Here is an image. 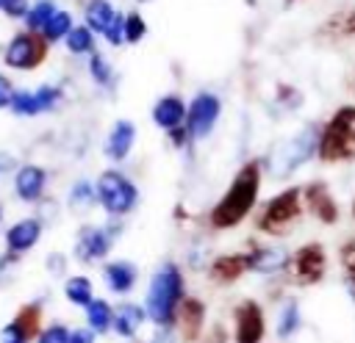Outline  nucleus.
Wrapping results in <instances>:
<instances>
[{
	"label": "nucleus",
	"instance_id": "nucleus-19",
	"mask_svg": "<svg viewBox=\"0 0 355 343\" xmlns=\"http://www.w3.org/2000/svg\"><path fill=\"white\" fill-rule=\"evenodd\" d=\"M250 252V271L255 274H277L288 266V252L280 246H247Z\"/></svg>",
	"mask_w": 355,
	"mask_h": 343
},
{
	"label": "nucleus",
	"instance_id": "nucleus-41",
	"mask_svg": "<svg viewBox=\"0 0 355 343\" xmlns=\"http://www.w3.org/2000/svg\"><path fill=\"white\" fill-rule=\"evenodd\" d=\"M14 91H17V89H14V83H11V77L0 72V111L11 105V97H14Z\"/></svg>",
	"mask_w": 355,
	"mask_h": 343
},
{
	"label": "nucleus",
	"instance_id": "nucleus-46",
	"mask_svg": "<svg viewBox=\"0 0 355 343\" xmlns=\"http://www.w3.org/2000/svg\"><path fill=\"white\" fill-rule=\"evenodd\" d=\"M0 221H3V205H0Z\"/></svg>",
	"mask_w": 355,
	"mask_h": 343
},
{
	"label": "nucleus",
	"instance_id": "nucleus-4",
	"mask_svg": "<svg viewBox=\"0 0 355 343\" xmlns=\"http://www.w3.org/2000/svg\"><path fill=\"white\" fill-rule=\"evenodd\" d=\"M319 130L322 124L308 122L302 130H297L291 138L280 141L266 158H263V172L275 180L291 177L300 166H305L311 158H316V144H319Z\"/></svg>",
	"mask_w": 355,
	"mask_h": 343
},
{
	"label": "nucleus",
	"instance_id": "nucleus-30",
	"mask_svg": "<svg viewBox=\"0 0 355 343\" xmlns=\"http://www.w3.org/2000/svg\"><path fill=\"white\" fill-rule=\"evenodd\" d=\"M89 77L100 86V89H111L114 86V66H111V61L103 55V53H92L89 55Z\"/></svg>",
	"mask_w": 355,
	"mask_h": 343
},
{
	"label": "nucleus",
	"instance_id": "nucleus-17",
	"mask_svg": "<svg viewBox=\"0 0 355 343\" xmlns=\"http://www.w3.org/2000/svg\"><path fill=\"white\" fill-rule=\"evenodd\" d=\"M186 111H189V105L183 102V97L180 94H164L155 105H153V122L166 133V130H175V127H180V124H186Z\"/></svg>",
	"mask_w": 355,
	"mask_h": 343
},
{
	"label": "nucleus",
	"instance_id": "nucleus-39",
	"mask_svg": "<svg viewBox=\"0 0 355 343\" xmlns=\"http://www.w3.org/2000/svg\"><path fill=\"white\" fill-rule=\"evenodd\" d=\"M0 343H31V337L11 321V324L3 326V332H0Z\"/></svg>",
	"mask_w": 355,
	"mask_h": 343
},
{
	"label": "nucleus",
	"instance_id": "nucleus-15",
	"mask_svg": "<svg viewBox=\"0 0 355 343\" xmlns=\"http://www.w3.org/2000/svg\"><path fill=\"white\" fill-rule=\"evenodd\" d=\"M250 271V252H236V254H219L208 263V277L216 285H233Z\"/></svg>",
	"mask_w": 355,
	"mask_h": 343
},
{
	"label": "nucleus",
	"instance_id": "nucleus-36",
	"mask_svg": "<svg viewBox=\"0 0 355 343\" xmlns=\"http://www.w3.org/2000/svg\"><path fill=\"white\" fill-rule=\"evenodd\" d=\"M275 100H277L280 108H288V111L297 108V105H302V94H300L294 86H288V83H280V86H277Z\"/></svg>",
	"mask_w": 355,
	"mask_h": 343
},
{
	"label": "nucleus",
	"instance_id": "nucleus-18",
	"mask_svg": "<svg viewBox=\"0 0 355 343\" xmlns=\"http://www.w3.org/2000/svg\"><path fill=\"white\" fill-rule=\"evenodd\" d=\"M178 326H180V335H183L189 343L200 340L202 326H205V304H202L197 296H186V299L180 302Z\"/></svg>",
	"mask_w": 355,
	"mask_h": 343
},
{
	"label": "nucleus",
	"instance_id": "nucleus-11",
	"mask_svg": "<svg viewBox=\"0 0 355 343\" xmlns=\"http://www.w3.org/2000/svg\"><path fill=\"white\" fill-rule=\"evenodd\" d=\"M302 205L322 224H336L338 216H341L338 202H336V196H333V191L324 180H311V183L302 185Z\"/></svg>",
	"mask_w": 355,
	"mask_h": 343
},
{
	"label": "nucleus",
	"instance_id": "nucleus-5",
	"mask_svg": "<svg viewBox=\"0 0 355 343\" xmlns=\"http://www.w3.org/2000/svg\"><path fill=\"white\" fill-rule=\"evenodd\" d=\"M305 213V205H302V188L300 185H288L283 191H277L275 196H269L258 216H255V230L263 232V235H288L297 221L302 219Z\"/></svg>",
	"mask_w": 355,
	"mask_h": 343
},
{
	"label": "nucleus",
	"instance_id": "nucleus-38",
	"mask_svg": "<svg viewBox=\"0 0 355 343\" xmlns=\"http://www.w3.org/2000/svg\"><path fill=\"white\" fill-rule=\"evenodd\" d=\"M28 8H31L28 0H0V11L6 17H11V19H25Z\"/></svg>",
	"mask_w": 355,
	"mask_h": 343
},
{
	"label": "nucleus",
	"instance_id": "nucleus-20",
	"mask_svg": "<svg viewBox=\"0 0 355 343\" xmlns=\"http://www.w3.org/2000/svg\"><path fill=\"white\" fill-rule=\"evenodd\" d=\"M103 277H105V285L114 293L122 296V293H130L133 290V285L139 279V271H136V266L130 260H111V263H105Z\"/></svg>",
	"mask_w": 355,
	"mask_h": 343
},
{
	"label": "nucleus",
	"instance_id": "nucleus-42",
	"mask_svg": "<svg viewBox=\"0 0 355 343\" xmlns=\"http://www.w3.org/2000/svg\"><path fill=\"white\" fill-rule=\"evenodd\" d=\"M64 268H67V257L61 252H55V254L47 257V271L50 274H64Z\"/></svg>",
	"mask_w": 355,
	"mask_h": 343
},
{
	"label": "nucleus",
	"instance_id": "nucleus-34",
	"mask_svg": "<svg viewBox=\"0 0 355 343\" xmlns=\"http://www.w3.org/2000/svg\"><path fill=\"white\" fill-rule=\"evenodd\" d=\"M147 36V22H144V17L139 14V11H128L125 14V41L128 44H136V41H141Z\"/></svg>",
	"mask_w": 355,
	"mask_h": 343
},
{
	"label": "nucleus",
	"instance_id": "nucleus-6",
	"mask_svg": "<svg viewBox=\"0 0 355 343\" xmlns=\"http://www.w3.org/2000/svg\"><path fill=\"white\" fill-rule=\"evenodd\" d=\"M94 188H97V205L108 216L122 219V216L133 213L136 205H139V188H136V183L128 174H122L119 169H103L100 177H97V183H94Z\"/></svg>",
	"mask_w": 355,
	"mask_h": 343
},
{
	"label": "nucleus",
	"instance_id": "nucleus-37",
	"mask_svg": "<svg viewBox=\"0 0 355 343\" xmlns=\"http://www.w3.org/2000/svg\"><path fill=\"white\" fill-rule=\"evenodd\" d=\"M69 337H72V332L64 324H50L47 329L39 332L36 343H69Z\"/></svg>",
	"mask_w": 355,
	"mask_h": 343
},
{
	"label": "nucleus",
	"instance_id": "nucleus-44",
	"mask_svg": "<svg viewBox=\"0 0 355 343\" xmlns=\"http://www.w3.org/2000/svg\"><path fill=\"white\" fill-rule=\"evenodd\" d=\"M69 343H94V332L92 329H75Z\"/></svg>",
	"mask_w": 355,
	"mask_h": 343
},
{
	"label": "nucleus",
	"instance_id": "nucleus-27",
	"mask_svg": "<svg viewBox=\"0 0 355 343\" xmlns=\"http://www.w3.org/2000/svg\"><path fill=\"white\" fill-rule=\"evenodd\" d=\"M64 296L67 302L78 304V307H89L94 302V288H92V279L89 277H69L64 282Z\"/></svg>",
	"mask_w": 355,
	"mask_h": 343
},
{
	"label": "nucleus",
	"instance_id": "nucleus-13",
	"mask_svg": "<svg viewBox=\"0 0 355 343\" xmlns=\"http://www.w3.org/2000/svg\"><path fill=\"white\" fill-rule=\"evenodd\" d=\"M47 188V169L39 163H22L14 169V191L22 202L36 205Z\"/></svg>",
	"mask_w": 355,
	"mask_h": 343
},
{
	"label": "nucleus",
	"instance_id": "nucleus-2",
	"mask_svg": "<svg viewBox=\"0 0 355 343\" xmlns=\"http://www.w3.org/2000/svg\"><path fill=\"white\" fill-rule=\"evenodd\" d=\"M183 299H186V293H183V271H180V266L178 263H164L150 277V288H147V299H144L147 318L155 326L178 324V310H180Z\"/></svg>",
	"mask_w": 355,
	"mask_h": 343
},
{
	"label": "nucleus",
	"instance_id": "nucleus-21",
	"mask_svg": "<svg viewBox=\"0 0 355 343\" xmlns=\"http://www.w3.org/2000/svg\"><path fill=\"white\" fill-rule=\"evenodd\" d=\"M319 36L333 39V41H338V39H352V36H355V6H344V8L333 11V14L322 22Z\"/></svg>",
	"mask_w": 355,
	"mask_h": 343
},
{
	"label": "nucleus",
	"instance_id": "nucleus-33",
	"mask_svg": "<svg viewBox=\"0 0 355 343\" xmlns=\"http://www.w3.org/2000/svg\"><path fill=\"white\" fill-rule=\"evenodd\" d=\"M338 260H341V271H344L347 288H349V293L355 296V238H349L347 243H341Z\"/></svg>",
	"mask_w": 355,
	"mask_h": 343
},
{
	"label": "nucleus",
	"instance_id": "nucleus-35",
	"mask_svg": "<svg viewBox=\"0 0 355 343\" xmlns=\"http://www.w3.org/2000/svg\"><path fill=\"white\" fill-rule=\"evenodd\" d=\"M36 100H39L42 113H44V111H53V108L58 105V100H61V86H53V83L39 86V89H36Z\"/></svg>",
	"mask_w": 355,
	"mask_h": 343
},
{
	"label": "nucleus",
	"instance_id": "nucleus-28",
	"mask_svg": "<svg viewBox=\"0 0 355 343\" xmlns=\"http://www.w3.org/2000/svg\"><path fill=\"white\" fill-rule=\"evenodd\" d=\"M75 28V19H72V14L67 11V8H58L53 17H50V22L42 28V36L50 41V44H55V41H64L67 39V33Z\"/></svg>",
	"mask_w": 355,
	"mask_h": 343
},
{
	"label": "nucleus",
	"instance_id": "nucleus-31",
	"mask_svg": "<svg viewBox=\"0 0 355 343\" xmlns=\"http://www.w3.org/2000/svg\"><path fill=\"white\" fill-rule=\"evenodd\" d=\"M8 108H11V113H17V116H36V113H42L39 100H36V91H25V89H17V91H14Z\"/></svg>",
	"mask_w": 355,
	"mask_h": 343
},
{
	"label": "nucleus",
	"instance_id": "nucleus-25",
	"mask_svg": "<svg viewBox=\"0 0 355 343\" xmlns=\"http://www.w3.org/2000/svg\"><path fill=\"white\" fill-rule=\"evenodd\" d=\"M94 36H97V33H94L89 25H75V28L67 33L64 44H67V50H69L72 55H92V53L97 50Z\"/></svg>",
	"mask_w": 355,
	"mask_h": 343
},
{
	"label": "nucleus",
	"instance_id": "nucleus-22",
	"mask_svg": "<svg viewBox=\"0 0 355 343\" xmlns=\"http://www.w3.org/2000/svg\"><path fill=\"white\" fill-rule=\"evenodd\" d=\"M144 315H147V310H141L139 304H133V302H122V304L114 310V329H116V335H122V337H133V335L139 332Z\"/></svg>",
	"mask_w": 355,
	"mask_h": 343
},
{
	"label": "nucleus",
	"instance_id": "nucleus-8",
	"mask_svg": "<svg viewBox=\"0 0 355 343\" xmlns=\"http://www.w3.org/2000/svg\"><path fill=\"white\" fill-rule=\"evenodd\" d=\"M286 271H288V279H291L294 285H300V288H311V285L322 282L324 274H327V252H324V246H322L319 241L302 243V246L288 257Z\"/></svg>",
	"mask_w": 355,
	"mask_h": 343
},
{
	"label": "nucleus",
	"instance_id": "nucleus-9",
	"mask_svg": "<svg viewBox=\"0 0 355 343\" xmlns=\"http://www.w3.org/2000/svg\"><path fill=\"white\" fill-rule=\"evenodd\" d=\"M219 116H222V100H219V94H214V91H197L191 97V102H189V111H186V127H189L191 138L194 141L208 138L211 130L216 127Z\"/></svg>",
	"mask_w": 355,
	"mask_h": 343
},
{
	"label": "nucleus",
	"instance_id": "nucleus-3",
	"mask_svg": "<svg viewBox=\"0 0 355 343\" xmlns=\"http://www.w3.org/2000/svg\"><path fill=\"white\" fill-rule=\"evenodd\" d=\"M316 158L330 166L355 163V105H341L322 122Z\"/></svg>",
	"mask_w": 355,
	"mask_h": 343
},
{
	"label": "nucleus",
	"instance_id": "nucleus-47",
	"mask_svg": "<svg viewBox=\"0 0 355 343\" xmlns=\"http://www.w3.org/2000/svg\"><path fill=\"white\" fill-rule=\"evenodd\" d=\"M139 3H150V0H139Z\"/></svg>",
	"mask_w": 355,
	"mask_h": 343
},
{
	"label": "nucleus",
	"instance_id": "nucleus-26",
	"mask_svg": "<svg viewBox=\"0 0 355 343\" xmlns=\"http://www.w3.org/2000/svg\"><path fill=\"white\" fill-rule=\"evenodd\" d=\"M86 321H89V329L92 332H108L114 329V307L105 302V299H94L89 307H86Z\"/></svg>",
	"mask_w": 355,
	"mask_h": 343
},
{
	"label": "nucleus",
	"instance_id": "nucleus-14",
	"mask_svg": "<svg viewBox=\"0 0 355 343\" xmlns=\"http://www.w3.org/2000/svg\"><path fill=\"white\" fill-rule=\"evenodd\" d=\"M42 230H44V221L39 216H28V219L14 221L6 230V249L8 252H17V254L33 249L39 243V238H42Z\"/></svg>",
	"mask_w": 355,
	"mask_h": 343
},
{
	"label": "nucleus",
	"instance_id": "nucleus-23",
	"mask_svg": "<svg viewBox=\"0 0 355 343\" xmlns=\"http://www.w3.org/2000/svg\"><path fill=\"white\" fill-rule=\"evenodd\" d=\"M114 17H116V8L108 0H86V6H83V25H89L100 36L108 30Z\"/></svg>",
	"mask_w": 355,
	"mask_h": 343
},
{
	"label": "nucleus",
	"instance_id": "nucleus-29",
	"mask_svg": "<svg viewBox=\"0 0 355 343\" xmlns=\"http://www.w3.org/2000/svg\"><path fill=\"white\" fill-rule=\"evenodd\" d=\"M58 11V6H55V0H36L31 8H28V14H25V28L28 30H39L42 33V28L50 22V17Z\"/></svg>",
	"mask_w": 355,
	"mask_h": 343
},
{
	"label": "nucleus",
	"instance_id": "nucleus-1",
	"mask_svg": "<svg viewBox=\"0 0 355 343\" xmlns=\"http://www.w3.org/2000/svg\"><path fill=\"white\" fill-rule=\"evenodd\" d=\"M261 183H263V160H244L239 166V172L233 174L230 185L225 188V194L216 199V205L208 213V224L214 230H233L239 227L258 205V194H261Z\"/></svg>",
	"mask_w": 355,
	"mask_h": 343
},
{
	"label": "nucleus",
	"instance_id": "nucleus-16",
	"mask_svg": "<svg viewBox=\"0 0 355 343\" xmlns=\"http://www.w3.org/2000/svg\"><path fill=\"white\" fill-rule=\"evenodd\" d=\"M133 144H136V124H133L130 119H116V122L111 124L108 136H105L103 152H105L108 160L119 163V160H125V158L130 155Z\"/></svg>",
	"mask_w": 355,
	"mask_h": 343
},
{
	"label": "nucleus",
	"instance_id": "nucleus-10",
	"mask_svg": "<svg viewBox=\"0 0 355 343\" xmlns=\"http://www.w3.org/2000/svg\"><path fill=\"white\" fill-rule=\"evenodd\" d=\"M266 335L263 307L255 299H244L233 310V340L236 343H261Z\"/></svg>",
	"mask_w": 355,
	"mask_h": 343
},
{
	"label": "nucleus",
	"instance_id": "nucleus-48",
	"mask_svg": "<svg viewBox=\"0 0 355 343\" xmlns=\"http://www.w3.org/2000/svg\"><path fill=\"white\" fill-rule=\"evenodd\" d=\"M286 3H294V0H286Z\"/></svg>",
	"mask_w": 355,
	"mask_h": 343
},
{
	"label": "nucleus",
	"instance_id": "nucleus-43",
	"mask_svg": "<svg viewBox=\"0 0 355 343\" xmlns=\"http://www.w3.org/2000/svg\"><path fill=\"white\" fill-rule=\"evenodd\" d=\"M11 169H17V158L11 152H0V177L8 174Z\"/></svg>",
	"mask_w": 355,
	"mask_h": 343
},
{
	"label": "nucleus",
	"instance_id": "nucleus-12",
	"mask_svg": "<svg viewBox=\"0 0 355 343\" xmlns=\"http://www.w3.org/2000/svg\"><path fill=\"white\" fill-rule=\"evenodd\" d=\"M114 246L111 232L105 230V224H83L75 235V257L80 263H100Z\"/></svg>",
	"mask_w": 355,
	"mask_h": 343
},
{
	"label": "nucleus",
	"instance_id": "nucleus-24",
	"mask_svg": "<svg viewBox=\"0 0 355 343\" xmlns=\"http://www.w3.org/2000/svg\"><path fill=\"white\" fill-rule=\"evenodd\" d=\"M97 205V188L89 183V180H78L69 185V194H67V207L75 210V213H83L89 207Z\"/></svg>",
	"mask_w": 355,
	"mask_h": 343
},
{
	"label": "nucleus",
	"instance_id": "nucleus-45",
	"mask_svg": "<svg viewBox=\"0 0 355 343\" xmlns=\"http://www.w3.org/2000/svg\"><path fill=\"white\" fill-rule=\"evenodd\" d=\"M352 219H355V199H352Z\"/></svg>",
	"mask_w": 355,
	"mask_h": 343
},
{
	"label": "nucleus",
	"instance_id": "nucleus-40",
	"mask_svg": "<svg viewBox=\"0 0 355 343\" xmlns=\"http://www.w3.org/2000/svg\"><path fill=\"white\" fill-rule=\"evenodd\" d=\"M166 138L172 141V147H175V149H183L189 141H194L186 124H180V127H175V130H166Z\"/></svg>",
	"mask_w": 355,
	"mask_h": 343
},
{
	"label": "nucleus",
	"instance_id": "nucleus-7",
	"mask_svg": "<svg viewBox=\"0 0 355 343\" xmlns=\"http://www.w3.org/2000/svg\"><path fill=\"white\" fill-rule=\"evenodd\" d=\"M47 53H50V41L39 30L25 28L8 39V44L3 50V64L17 72H31L47 61Z\"/></svg>",
	"mask_w": 355,
	"mask_h": 343
},
{
	"label": "nucleus",
	"instance_id": "nucleus-32",
	"mask_svg": "<svg viewBox=\"0 0 355 343\" xmlns=\"http://www.w3.org/2000/svg\"><path fill=\"white\" fill-rule=\"evenodd\" d=\"M300 329V304L294 299H288L280 310V318H277V335L280 337H291L294 332Z\"/></svg>",
	"mask_w": 355,
	"mask_h": 343
}]
</instances>
